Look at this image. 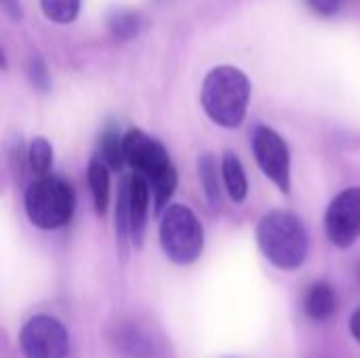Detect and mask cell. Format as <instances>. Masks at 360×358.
<instances>
[{"mask_svg":"<svg viewBox=\"0 0 360 358\" xmlns=\"http://www.w3.org/2000/svg\"><path fill=\"white\" fill-rule=\"evenodd\" d=\"M122 152L124 162H129L135 173L146 177L154 203V213L162 215L177 188V171L167 148L141 129H131L122 135Z\"/></svg>","mask_w":360,"mask_h":358,"instance_id":"1","label":"cell"},{"mask_svg":"<svg viewBox=\"0 0 360 358\" xmlns=\"http://www.w3.org/2000/svg\"><path fill=\"white\" fill-rule=\"evenodd\" d=\"M251 82L245 72L234 65L213 68L202 82L200 103L207 116L226 129H236L249 110Z\"/></svg>","mask_w":360,"mask_h":358,"instance_id":"2","label":"cell"},{"mask_svg":"<svg viewBox=\"0 0 360 358\" xmlns=\"http://www.w3.org/2000/svg\"><path fill=\"white\" fill-rule=\"evenodd\" d=\"M255 236L264 257L272 266L295 270L306 262L308 232L297 215L289 211H270L259 219Z\"/></svg>","mask_w":360,"mask_h":358,"instance_id":"3","label":"cell"},{"mask_svg":"<svg viewBox=\"0 0 360 358\" xmlns=\"http://www.w3.org/2000/svg\"><path fill=\"white\" fill-rule=\"evenodd\" d=\"M25 215L32 226L40 230H59L70 224L76 209V194L72 186L53 175L38 177L23 196Z\"/></svg>","mask_w":360,"mask_h":358,"instance_id":"4","label":"cell"},{"mask_svg":"<svg viewBox=\"0 0 360 358\" xmlns=\"http://www.w3.org/2000/svg\"><path fill=\"white\" fill-rule=\"evenodd\" d=\"M158 238L165 255L179 266L194 264L205 249V230L186 205H169L160 215Z\"/></svg>","mask_w":360,"mask_h":358,"instance_id":"5","label":"cell"},{"mask_svg":"<svg viewBox=\"0 0 360 358\" xmlns=\"http://www.w3.org/2000/svg\"><path fill=\"white\" fill-rule=\"evenodd\" d=\"M19 346L25 358H68L70 335L61 321L49 314L32 317L19 331Z\"/></svg>","mask_w":360,"mask_h":358,"instance_id":"6","label":"cell"},{"mask_svg":"<svg viewBox=\"0 0 360 358\" xmlns=\"http://www.w3.org/2000/svg\"><path fill=\"white\" fill-rule=\"evenodd\" d=\"M253 154L264 171V175L283 192L289 194L291 190V152L285 139L272 131L270 127H257L253 131Z\"/></svg>","mask_w":360,"mask_h":358,"instance_id":"7","label":"cell"},{"mask_svg":"<svg viewBox=\"0 0 360 358\" xmlns=\"http://www.w3.org/2000/svg\"><path fill=\"white\" fill-rule=\"evenodd\" d=\"M325 232L335 247H350L360 236V188L340 192L325 213Z\"/></svg>","mask_w":360,"mask_h":358,"instance_id":"8","label":"cell"},{"mask_svg":"<svg viewBox=\"0 0 360 358\" xmlns=\"http://www.w3.org/2000/svg\"><path fill=\"white\" fill-rule=\"evenodd\" d=\"M124 192H127V211H129L131 241L135 243V247H141L143 245L146 226H148L150 200H152L150 186H148L146 177H141L139 173H133L124 181Z\"/></svg>","mask_w":360,"mask_h":358,"instance_id":"9","label":"cell"},{"mask_svg":"<svg viewBox=\"0 0 360 358\" xmlns=\"http://www.w3.org/2000/svg\"><path fill=\"white\" fill-rule=\"evenodd\" d=\"M340 302L329 283H314L304 298V310L312 321H327L335 314Z\"/></svg>","mask_w":360,"mask_h":358,"instance_id":"10","label":"cell"},{"mask_svg":"<svg viewBox=\"0 0 360 358\" xmlns=\"http://www.w3.org/2000/svg\"><path fill=\"white\" fill-rule=\"evenodd\" d=\"M221 177H224V186L228 196L234 203H243L249 194V179L245 173L243 162L238 160V156L234 152H226L224 160H221Z\"/></svg>","mask_w":360,"mask_h":358,"instance_id":"11","label":"cell"},{"mask_svg":"<svg viewBox=\"0 0 360 358\" xmlns=\"http://www.w3.org/2000/svg\"><path fill=\"white\" fill-rule=\"evenodd\" d=\"M86 179H89L95 213L103 217L110 205V169L99 158H93L86 169Z\"/></svg>","mask_w":360,"mask_h":358,"instance_id":"12","label":"cell"},{"mask_svg":"<svg viewBox=\"0 0 360 358\" xmlns=\"http://www.w3.org/2000/svg\"><path fill=\"white\" fill-rule=\"evenodd\" d=\"M108 27L118 40H131L139 36L146 27V19L139 11L116 8L108 15Z\"/></svg>","mask_w":360,"mask_h":358,"instance_id":"13","label":"cell"},{"mask_svg":"<svg viewBox=\"0 0 360 358\" xmlns=\"http://www.w3.org/2000/svg\"><path fill=\"white\" fill-rule=\"evenodd\" d=\"M99 160L110 171H120L124 165V152H122V135L116 124H108L99 139Z\"/></svg>","mask_w":360,"mask_h":358,"instance_id":"14","label":"cell"},{"mask_svg":"<svg viewBox=\"0 0 360 358\" xmlns=\"http://www.w3.org/2000/svg\"><path fill=\"white\" fill-rule=\"evenodd\" d=\"M198 177L205 190L207 200L217 207L221 203V188H219V175H217V167L211 154H202L198 158Z\"/></svg>","mask_w":360,"mask_h":358,"instance_id":"15","label":"cell"},{"mask_svg":"<svg viewBox=\"0 0 360 358\" xmlns=\"http://www.w3.org/2000/svg\"><path fill=\"white\" fill-rule=\"evenodd\" d=\"M80 6H82V0H40V8L44 17L59 25H68L76 21Z\"/></svg>","mask_w":360,"mask_h":358,"instance_id":"16","label":"cell"},{"mask_svg":"<svg viewBox=\"0 0 360 358\" xmlns=\"http://www.w3.org/2000/svg\"><path fill=\"white\" fill-rule=\"evenodd\" d=\"M27 162L38 177H44L49 173V169L53 167V146L49 143V139L34 137L27 148Z\"/></svg>","mask_w":360,"mask_h":358,"instance_id":"17","label":"cell"},{"mask_svg":"<svg viewBox=\"0 0 360 358\" xmlns=\"http://www.w3.org/2000/svg\"><path fill=\"white\" fill-rule=\"evenodd\" d=\"M116 238L120 249L124 251L131 232H129V211H127V192H124V181L118 190V200H116Z\"/></svg>","mask_w":360,"mask_h":358,"instance_id":"18","label":"cell"},{"mask_svg":"<svg viewBox=\"0 0 360 358\" xmlns=\"http://www.w3.org/2000/svg\"><path fill=\"white\" fill-rule=\"evenodd\" d=\"M27 76H30V82L36 91L40 93H46L51 89V72L46 68V61L40 57V55H34L27 63Z\"/></svg>","mask_w":360,"mask_h":358,"instance_id":"19","label":"cell"},{"mask_svg":"<svg viewBox=\"0 0 360 358\" xmlns=\"http://www.w3.org/2000/svg\"><path fill=\"white\" fill-rule=\"evenodd\" d=\"M308 4L312 6L314 13L325 15V17H331V15H335L342 8L344 0H308Z\"/></svg>","mask_w":360,"mask_h":358,"instance_id":"20","label":"cell"},{"mask_svg":"<svg viewBox=\"0 0 360 358\" xmlns=\"http://www.w3.org/2000/svg\"><path fill=\"white\" fill-rule=\"evenodd\" d=\"M350 331H352L354 340L360 344V308L354 310V314H352V319H350Z\"/></svg>","mask_w":360,"mask_h":358,"instance_id":"21","label":"cell"},{"mask_svg":"<svg viewBox=\"0 0 360 358\" xmlns=\"http://www.w3.org/2000/svg\"><path fill=\"white\" fill-rule=\"evenodd\" d=\"M4 68H6V55H4V51L0 46V70H4Z\"/></svg>","mask_w":360,"mask_h":358,"instance_id":"22","label":"cell"}]
</instances>
